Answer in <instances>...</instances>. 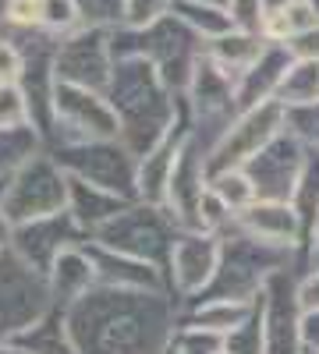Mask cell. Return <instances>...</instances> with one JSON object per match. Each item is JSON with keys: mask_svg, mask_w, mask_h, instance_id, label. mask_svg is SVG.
Returning <instances> with one entry per match:
<instances>
[{"mask_svg": "<svg viewBox=\"0 0 319 354\" xmlns=\"http://www.w3.org/2000/svg\"><path fill=\"white\" fill-rule=\"evenodd\" d=\"M181 305L170 290L93 287L64 312L75 354H167Z\"/></svg>", "mask_w": 319, "mask_h": 354, "instance_id": "6da1fadb", "label": "cell"}, {"mask_svg": "<svg viewBox=\"0 0 319 354\" xmlns=\"http://www.w3.org/2000/svg\"><path fill=\"white\" fill-rule=\"evenodd\" d=\"M107 100L118 113V142L138 160L160 145L181 121V96L160 78V71L142 57H121L113 64Z\"/></svg>", "mask_w": 319, "mask_h": 354, "instance_id": "7a4b0ae2", "label": "cell"}, {"mask_svg": "<svg viewBox=\"0 0 319 354\" xmlns=\"http://www.w3.org/2000/svg\"><path fill=\"white\" fill-rule=\"evenodd\" d=\"M113 53H118V61L121 57H142V61H149L174 93L185 96L195 68L206 57V39H199L170 11L167 18H160L146 28H128V25L113 28Z\"/></svg>", "mask_w": 319, "mask_h": 354, "instance_id": "3957f363", "label": "cell"}, {"mask_svg": "<svg viewBox=\"0 0 319 354\" xmlns=\"http://www.w3.org/2000/svg\"><path fill=\"white\" fill-rule=\"evenodd\" d=\"M287 266H298V255L287 248H273L230 227L220 245V266L210 290L202 298H230V301H255L266 280Z\"/></svg>", "mask_w": 319, "mask_h": 354, "instance_id": "277c9868", "label": "cell"}, {"mask_svg": "<svg viewBox=\"0 0 319 354\" xmlns=\"http://www.w3.org/2000/svg\"><path fill=\"white\" fill-rule=\"evenodd\" d=\"M0 213L8 216L11 227L68 213V174L50 149L33 156L0 185Z\"/></svg>", "mask_w": 319, "mask_h": 354, "instance_id": "5b68a950", "label": "cell"}, {"mask_svg": "<svg viewBox=\"0 0 319 354\" xmlns=\"http://www.w3.org/2000/svg\"><path fill=\"white\" fill-rule=\"evenodd\" d=\"M181 227L174 223V216L163 209V205H149V202H131L125 213H118L103 230L93 234V241L110 248V252H121L131 259H142L156 266V270L167 273V262H170V248L178 241Z\"/></svg>", "mask_w": 319, "mask_h": 354, "instance_id": "8992f818", "label": "cell"}, {"mask_svg": "<svg viewBox=\"0 0 319 354\" xmlns=\"http://www.w3.org/2000/svg\"><path fill=\"white\" fill-rule=\"evenodd\" d=\"M181 103H185V113H188L192 138L206 153L227 135V128L235 124L238 113H241L235 75H227L224 68H217L210 57H202V64L195 68Z\"/></svg>", "mask_w": 319, "mask_h": 354, "instance_id": "52a82bcc", "label": "cell"}, {"mask_svg": "<svg viewBox=\"0 0 319 354\" xmlns=\"http://www.w3.org/2000/svg\"><path fill=\"white\" fill-rule=\"evenodd\" d=\"M50 153L64 167L68 177H78V181H89V185L107 188V192H118L131 202L138 198V160L118 138L68 142V145H53Z\"/></svg>", "mask_w": 319, "mask_h": 354, "instance_id": "ba28073f", "label": "cell"}, {"mask_svg": "<svg viewBox=\"0 0 319 354\" xmlns=\"http://www.w3.org/2000/svg\"><path fill=\"white\" fill-rule=\"evenodd\" d=\"M53 312L46 277L36 273L15 252L0 255V344L18 340L43 315Z\"/></svg>", "mask_w": 319, "mask_h": 354, "instance_id": "9c48e42d", "label": "cell"}, {"mask_svg": "<svg viewBox=\"0 0 319 354\" xmlns=\"http://www.w3.org/2000/svg\"><path fill=\"white\" fill-rule=\"evenodd\" d=\"M118 135H121V124H118V113H113L107 93L57 82L53 138H50L46 149L68 145V142H107V138H118Z\"/></svg>", "mask_w": 319, "mask_h": 354, "instance_id": "30bf717a", "label": "cell"}, {"mask_svg": "<svg viewBox=\"0 0 319 354\" xmlns=\"http://www.w3.org/2000/svg\"><path fill=\"white\" fill-rule=\"evenodd\" d=\"M220 245H224V234H210V230L178 234L167 262V290L178 298V305H192L210 290L220 266Z\"/></svg>", "mask_w": 319, "mask_h": 354, "instance_id": "8fae6325", "label": "cell"}, {"mask_svg": "<svg viewBox=\"0 0 319 354\" xmlns=\"http://www.w3.org/2000/svg\"><path fill=\"white\" fill-rule=\"evenodd\" d=\"M113 64H118V53H113V28L85 25L78 32L57 39V82L107 93Z\"/></svg>", "mask_w": 319, "mask_h": 354, "instance_id": "7c38bea8", "label": "cell"}, {"mask_svg": "<svg viewBox=\"0 0 319 354\" xmlns=\"http://www.w3.org/2000/svg\"><path fill=\"white\" fill-rule=\"evenodd\" d=\"M287 131V110L284 103H263L241 110L238 121L227 128V135L210 149V170H235L245 167L252 156H259L266 145Z\"/></svg>", "mask_w": 319, "mask_h": 354, "instance_id": "4fadbf2b", "label": "cell"}, {"mask_svg": "<svg viewBox=\"0 0 319 354\" xmlns=\"http://www.w3.org/2000/svg\"><path fill=\"white\" fill-rule=\"evenodd\" d=\"M305 160H309V149L291 131H284L259 156H252L245 163V174L252 177L255 195L263 198V202H291L295 198V188L302 181Z\"/></svg>", "mask_w": 319, "mask_h": 354, "instance_id": "5bb4252c", "label": "cell"}, {"mask_svg": "<svg viewBox=\"0 0 319 354\" xmlns=\"http://www.w3.org/2000/svg\"><path fill=\"white\" fill-rule=\"evenodd\" d=\"M210 181H213L210 153L195 138H188L178 156V167L170 174L167 198H163V209L174 216V223L181 230H199V209L210 195Z\"/></svg>", "mask_w": 319, "mask_h": 354, "instance_id": "9a60e30c", "label": "cell"}, {"mask_svg": "<svg viewBox=\"0 0 319 354\" xmlns=\"http://www.w3.org/2000/svg\"><path fill=\"white\" fill-rule=\"evenodd\" d=\"M82 241H89V234H85L71 213H57V216H43V220H33V223H21L15 227L11 234V252L28 262L36 273L46 277V270L57 262V255L82 245Z\"/></svg>", "mask_w": 319, "mask_h": 354, "instance_id": "2e32d148", "label": "cell"}, {"mask_svg": "<svg viewBox=\"0 0 319 354\" xmlns=\"http://www.w3.org/2000/svg\"><path fill=\"white\" fill-rule=\"evenodd\" d=\"M298 266L273 273L263 287L266 312V354H302V308H298Z\"/></svg>", "mask_w": 319, "mask_h": 354, "instance_id": "e0dca14e", "label": "cell"}, {"mask_svg": "<svg viewBox=\"0 0 319 354\" xmlns=\"http://www.w3.org/2000/svg\"><path fill=\"white\" fill-rule=\"evenodd\" d=\"M235 227L248 238L263 241V245H273V248H287V252H302L305 245V230H302V220L295 213L291 202H252L245 213H238Z\"/></svg>", "mask_w": 319, "mask_h": 354, "instance_id": "ac0fdd59", "label": "cell"}, {"mask_svg": "<svg viewBox=\"0 0 319 354\" xmlns=\"http://www.w3.org/2000/svg\"><path fill=\"white\" fill-rule=\"evenodd\" d=\"M188 138H192V128H188L185 103H181V121H178V128H174L160 145H153L146 156H138V202L163 205L170 174H174V167H178V156H181V149H185Z\"/></svg>", "mask_w": 319, "mask_h": 354, "instance_id": "d6986e66", "label": "cell"}, {"mask_svg": "<svg viewBox=\"0 0 319 354\" xmlns=\"http://www.w3.org/2000/svg\"><path fill=\"white\" fill-rule=\"evenodd\" d=\"M291 64H295V57L284 43H266V50L255 57V64L238 75V103H241V110L277 103L280 85H284L287 71H291Z\"/></svg>", "mask_w": 319, "mask_h": 354, "instance_id": "ffe728a7", "label": "cell"}, {"mask_svg": "<svg viewBox=\"0 0 319 354\" xmlns=\"http://www.w3.org/2000/svg\"><path fill=\"white\" fill-rule=\"evenodd\" d=\"M93 287H100V280H96V266H93V255L85 248V241L61 252L57 262L46 270V290H50V301L57 312H68Z\"/></svg>", "mask_w": 319, "mask_h": 354, "instance_id": "44dd1931", "label": "cell"}, {"mask_svg": "<svg viewBox=\"0 0 319 354\" xmlns=\"http://www.w3.org/2000/svg\"><path fill=\"white\" fill-rule=\"evenodd\" d=\"M96 266V280L100 287H118V290H167V273L156 270V266L121 255V252H110L103 245H96L93 238L85 241Z\"/></svg>", "mask_w": 319, "mask_h": 354, "instance_id": "7402d4cb", "label": "cell"}, {"mask_svg": "<svg viewBox=\"0 0 319 354\" xmlns=\"http://www.w3.org/2000/svg\"><path fill=\"white\" fill-rule=\"evenodd\" d=\"M128 205H131V198H125L118 192H107V188H96L89 181L68 177V213H71V220L85 234H89V238H93L96 230H103L118 213H125Z\"/></svg>", "mask_w": 319, "mask_h": 354, "instance_id": "603a6c76", "label": "cell"}, {"mask_svg": "<svg viewBox=\"0 0 319 354\" xmlns=\"http://www.w3.org/2000/svg\"><path fill=\"white\" fill-rule=\"evenodd\" d=\"M252 312V301H230V298H199L192 305H181V326L210 330L227 337L230 330H238L245 315Z\"/></svg>", "mask_w": 319, "mask_h": 354, "instance_id": "cb8c5ba5", "label": "cell"}, {"mask_svg": "<svg viewBox=\"0 0 319 354\" xmlns=\"http://www.w3.org/2000/svg\"><path fill=\"white\" fill-rule=\"evenodd\" d=\"M266 43H270V39H266L263 32H248V28H230L227 36L206 43V57H210L217 68H224L227 75H235V82H238V75L248 71V68L255 64V57L266 50Z\"/></svg>", "mask_w": 319, "mask_h": 354, "instance_id": "d4e9b609", "label": "cell"}, {"mask_svg": "<svg viewBox=\"0 0 319 354\" xmlns=\"http://www.w3.org/2000/svg\"><path fill=\"white\" fill-rule=\"evenodd\" d=\"M319 25V15L309 0H291V4H280V8H270L266 11V25H263V36L270 43H291L298 39L302 32Z\"/></svg>", "mask_w": 319, "mask_h": 354, "instance_id": "484cf974", "label": "cell"}, {"mask_svg": "<svg viewBox=\"0 0 319 354\" xmlns=\"http://www.w3.org/2000/svg\"><path fill=\"white\" fill-rule=\"evenodd\" d=\"M174 15H178L192 32L199 36V39H206V43H213V39H220V36H227L230 28H238L235 25V18H230V11L224 8V4H202V0H178L174 4Z\"/></svg>", "mask_w": 319, "mask_h": 354, "instance_id": "4316f807", "label": "cell"}, {"mask_svg": "<svg viewBox=\"0 0 319 354\" xmlns=\"http://www.w3.org/2000/svg\"><path fill=\"white\" fill-rule=\"evenodd\" d=\"M46 149L36 128H8L0 131V185L8 181L11 174H18L33 156H39Z\"/></svg>", "mask_w": 319, "mask_h": 354, "instance_id": "83f0119b", "label": "cell"}, {"mask_svg": "<svg viewBox=\"0 0 319 354\" xmlns=\"http://www.w3.org/2000/svg\"><path fill=\"white\" fill-rule=\"evenodd\" d=\"M18 344L28 351V354H75L71 340H68V330H64V312H50L43 315L33 330H25L18 337Z\"/></svg>", "mask_w": 319, "mask_h": 354, "instance_id": "f1b7e54d", "label": "cell"}, {"mask_svg": "<svg viewBox=\"0 0 319 354\" xmlns=\"http://www.w3.org/2000/svg\"><path fill=\"white\" fill-rule=\"evenodd\" d=\"M227 354H266V312H263V294L252 301V312L238 330H230L224 337Z\"/></svg>", "mask_w": 319, "mask_h": 354, "instance_id": "f546056e", "label": "cell"}, {"mask_svg": "<svg viewBox=\"0 0 319 354\" xmlns=\"http://www.w3.org/2000/svg\"><path fill=\"white\" fill-rule=\"evenodd\" d=\"M210 188H213V195L227 205L230 213H235V220H238V213H245L252 202H259V195H255V185H252V177L245 174V167H235V170H217L213 174V181H210Z\"/></svg>", "mask_w": 319, "mask_h": 354, "instance_id": "4dcf8cb0", "label": "cell"}, {"mask_svg": "<svg viewBox=\"0 0 319 354\" xmlns=\"http://www.w3.org/2000/svg\"><path fill=\"white\" fill-rule=\"evenodd\" d=\"M316 100H319V61H298V57H295L291 71H287V78L280 85L277 103H284V106H305V103H316Z\"/></svg>", "mask_w": 319, "mask_h": 354, "instance_id": "1f68e13d", "label": "cell"}, {"mask_svg": "<svg viewBox=\"0 0 319 354\" xmlns=\"http://www.w3.org/2000/svg\"><path fill=\"white\" fill-rule=\"evenodd\" d=\"M85 28L82 21V11L75 0H43V32L53 36V39H64L71 32Z\"/></svg>", "mask_w": 319, "mask_h": 354, "instance_id": "d6a6232c", "label": "cell"}, {"mask_svg": "<svg viewBox=\"0 0 319 354\" xmlns=\"http://www.w3.org/2000/svg\"><path fill=\"white\" fill-rule=\"evenodd\" d=\"M167 354H224V337L210 333V330L181 326V322H178V333H174Z\"/></svg>", "mask_w": 319, "mask_h": 354, "instance_id": "836d02e7", "label": "cell"}, {"mask_svg": "<svg viewBox=\"0 0 319 354\" xmlns=\"http://www.w3.org/2000/svg\"><path fill=\"white\" fill-rule=\"evenodd\" d=\"M287 110V131H291L305 149L319 153V100L305 106H284Z\"/></svg>", "mask_w": 319, "mask_h": 354, "instance_id": "e575fe53", "label": "cell"}, {"mask_svg": "<svg viewBox=\"0 0 319 354\" xmlns=\"http://www.w3.org/2000/svg\"><path fill=\"white\" fill-rule=\"evenodd\" d=\"M43 32V0H11L8 36H36Z\"/></svg>", "mask_w": 319, "mask_h": 354, "instance_id": "d590c367", "label": "cell"}, {"mask_svg": "<svg viewBox=\"0 0 319 354\" xmlns=\"http://www.w3.org/2000/svg\"><path fill=\"white\" fill-rule=\"evenodd\" d=\"M82 21L93 28H121L125 25V0H75Z\"/></svg>", "mask_w": 319, "mask_h": 354, "instance_id": "8d00e7d4", "label": "cell"}, {"mask_svg": "<svg viewBox=\"0 0 319 354\" xmlns=\"http://www.w3.org/2000/svg\"><path fill=\"white\" fill-rule=\"evenodd\" d=\"M8 128H33L28 103L18 85H0V131H8Z\"/></svg>", "mask_w": 319, "mask_h": 354, "instance_id": "74e56055", "label": "cell"}, {"mask_svg": "<svg viewBox=\"0 0 319 354\" xmlns=\"http://www.w3.org/2000/svg\"><path fill=\"white\" fill-rule=\"evenodd\" d=\"M178 0H125V25L128 28H146L174 11Z\"/></svg>", "mask_w": 319, "mask_h": 354, "instance_id": "f35d334b", "label": "cell"}, {"mask_svg": "<svg viewBox=\"0 0 319 354\" xmlns=\"http://www.w3.org/2000/svg\"><path fill=\"white\" fill-rule=\"evenodd\" d=\"M25 71V50L15 36H0V85H18Z\"/></svg>", "mask_w": 319, "mask_h": 354, "instance_id": "ab89813d", "label": "cell"}, {"mask_svg": "<svg viewBox=\"0 0 319 354\" xmlns=\"http://www.w3.org/2000/svg\"><path fill=\"white\" fill-rule=\"evenodd\" d=\"M227 11H230V18H235L238 28H248V32H263L270 4H266V0H230Z\"/></svg>", "mask_w": 319, "mask_h": 354, "instance_id": "60d3db41", "label": "cell"}, {"mask_svg": "<svg viewBox=\"0 0 319 354\" xmlns=\"http://www.w3.org/2000/svg\"><path fill=\"white\" fill-rule=\"evenodd\" d=\"M295 294L302 312H319V270H302L295 280Z\"/></svg>", "mask_w": 319, "mask_h": 354, "instance_id": "b9f144b4", "label": "cell"}, {"mask_svg": "<svg viewBox=\"0 0 319 354\" xmlns=\"http://www.w3.org/2000/svg\"><path fill=\"white\" fill-rule=\"evenodd\" d=\"M287 50H291V57H298V61H319V25L302 32L298 39H291Z\"/></svg>", "mask_w": 319, "mask_h": 354, "instance_id": "7bdbcfd3", "label": "cell"}, {"mask_svg": "<svg viewBox=\"0 0 319 354\" xmlns=\"http://www.w3.org/2000/svg\"><path fill=\"white\" fill-rule=\"evenodd\" d=\"M302 354H319V312H302Z\"/></svg>", "mask_w": 319, "mask_h": 354, "instance_id": "ee69618b", "label": "cell"}, {"mask_svg": "<svg viewBox=\"0 0 319 354\" xmlns=\"http://www.w3.org/2000/svg\"><path fill=\"white\" fill-rule=\"evenodd\" d=\"M11 234H15V227L8 223V216H4V213H0V255L11 252Z\"/></svg>", "mask_w": 319, "mask_h": 354, "instance_id": "f6af8a7d", "label": "cell"}, {"mask_svg": "<svg viewBox=\"0 0 319 354\" xmlns=\"http://www.w3.org/2000/svg\"><path fill=\"white\" fill-rule=\"evenodd\" d=\"M302 270H319V241H312V248L305 252V259H302V266H298V273Z\"/></svg>", "mask_w": 319, "mask_h": 354, "instance_id": "bcb514c9", "label": "cell"}, {"mask_svg": "<svg viewBox=\"0 0 319 354\" xmlns=\"http://www.w3.org/2000/svg\"><path fill=\"white\" fill-rule=\"evenodd\" d=\"M0 354H28L18 340H11V344H0Z\"/></svg>", "mask_w": 319, "mask_h": 354, "instance_id": "7dc6e473", "label": "cell"}, {"mask_svg": "<svg viewBox=\"0 0 319 354\" xmlns=\"http://www.w3.org/2000/svg\"><path fill=\"white\" fill-rule=\"evenodd\" d=\"M270 8H280V4H291V0H266Z\"/></svg>", "mask_w": 319, "mask_h": 354, "instance_id": "c3c4849f", "label": "cell"}, {"mask_svg": "<svg viewBox=\"0 0 319 354\" xmlns=\"http://www.w3.org/2000/svg\"><path fill=\"white\" fill-rule=\"evenodd\" d=\"M202 4H224V8H227V4H230V0H202Z\"/></svg>", "mask_w": 319, "mask_h": 354, "instance_id": "681fc988", "label": "cell"}, {"mask_svg": "<svg viewBox=\"0 0 319 354\" xmlns=\"http://www.w3.org/2000/svg\"><path fill=\"white\" fill-rule=\"evenodd\" d=\"M309 4H312V8H316V15H319V0H309Z\"/></svg>", "mask_w": 319, "mask_h": 354, "instance_id": "f907efd6", "label": "cell"}, {"mask_svg": "<svg viewBox=\"0 0 319 354\" xmlns=\"http://www.w3.org/2000/svg\"><path fill=\"white\" fill-rule=\"evenodd\" d=\"M316 241H319V223H316Z\"/></svg>", "mask_w": 319, "mask_h": 354, "instance_id": "816d5d0a", "label": "cell"}, {"mask_svg": "<svg viewBox=\"0 0 319 354\" xmlns=\"http://www.w3.org/2000/svg\"><path fill=\"white\" fill-rule=\"evenodd\" d=\"M224 354H227V351H224Z\"/></svg>", "mask_w": 319, "mask_h": 354, "instance_id": "f5cc1de1", "label": "cell"}]
</instances>
